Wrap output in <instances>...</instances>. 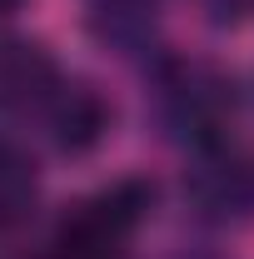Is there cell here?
Here are the masks:
<instances>
[{
	"label": "cell",
	"mask_w": 254,
	"mask_h": 259,
	"mask_svg": "<svg viewBox=\"0 0 254 259\" xmlns=\"http://www.w3.org/2000/svg\"><path fill=\"white\" fill-rule=\"evenodd\" d=\"M20 5H25V0H0V15H15Z\"/></svg>",
	"instance_id": "cell-6"
},
{
	"label": "cell",
	"mask_w": 254,
	"mask_h": 259,
	"mask_svg": "<svg viewBox=\"0 0 254 259\" xmlns=\"http://www.w3.org/2000/svg\"><path fill=\"white\" fill-rule=\"evenodd\" d=\"M60 85L55 60L30 40H0V110L45 105Z\"/></svg>",
	"instance_id": "cell-4"
},
{
	"label": "cell",
	"mask_w": 254,
	"mask_h": 259,
	"mask_svg": "<svg viewBox=\"0 0 254 259\" xmlns=\"http://www.w3.org/2000/svg\"><path fill=\"white\" fill-rule=\"evenodd\" d=\"M30 194H35V164L10 140H0V220H20Z\"/></svg>",
	"instance_id": "cell-5"
},
{
	"label": "cell",
	"mask_w": 254,
	"mask_h": 259,
	"mask_svg": "<svg viewBox=\"0 0 254 259\" xmlns=\"http://www.w3.org/2000/svg\"><path fill=\"white\" fill-rule=\"evenodd\" d=\"M45 110V120H50V140L60 145L65 155H85V150H95L100 140H105V130H110V105L100 95L95 85H80V80H70V85H55V95L40 105Z\"/></svg>",
	"instance_id": "cell-3"
},
{
	"label": "cell",
	"mask_w": 254,
	"mask_h": 259,
	"mask_svg": "<svg viewBox=\"0 0 254 259\" xmlns=\"http://www.w3.org/2000/svg\"><path fill=\"white\" fill-rule=\"evenodd\" d=\"M155 190L145 180H120L110 190L90 194L60 220L55 239L45 244V259H125L130 234L140 229Z\"/></svg>",
	"instance_id": "cell-1"
},
{
	"label": "cell",
	"mask_w": 254,
	"mask_h": 259,
	"mask_svg": "<svg viewBox=\"0 0 254 259\" xmlns=\"http://www.w3.org/2000/svg\"><path fill=\"white\" fill-rule=\"evenodd\" d=\"M164 115L170 125L180 130L185 140H194L199 150H215L224 140V125H229V110H234V95H229V80L215 75L209 65H175L164 80Z\"/></svg>",
	"instance_id": "cell-2"
}]
</instances>
